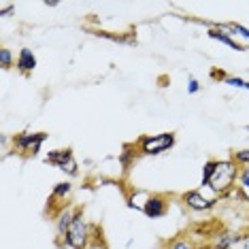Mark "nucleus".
<instances>
[{"label":"nucleus","instance_id":"1","mask_svg":"<svg viewBox=\"0 0 249 249\" xmlns=\"http://www.w3.org/2000/svg\"><path fill=\"white\" fill-rule=\"evenodd\" d=\"M239 175H241V166L236 164L232 158H224V160H217L215 164V171L209 179L207 190L211 192L215 198L224 200L226 196L230 194L232 190L239 185Z\"/></svg>","mask_w":249,"mask_h":249},{"label":"nucleus","instance_id":"2","mask_svg":"<svg viewBox=\"0 0 249 249\" xmlns=\"http://www.w3.org/2000/svg\"><path fill=\"white\" fill-rule=\"evenodd\" d=\"M94 239V224L86 219V207H79L77 217L64 236L55 239L58 249H88Z\"/></svg>","mask_w":249,"mask_h":249},{"label":"nucleus","instance_id":"3","mask_svg":"<svg viewBox=\"0 0 249 249\" xmlns=\"http://www.w3.org/2000/svg\"><path fill=\"white\" fill-rule=\"evenodd\" d=\"M177 143L175 132H160V134H143L134 141V147L139 151V158H156L166 151H171Z\"/></svg>","mask_w":249,"mask_h":249},{"label":"nucleus","instance_id":"4","mask_svg":"<svg viewBox=\"0 0 249 249\" xmlns=\"http://www.w3.org/2000/svg\"><path fill=\"white\" fill-rule=\"evenodd\" d=\"M49 139L47 132H28V130H24V132H18L11 137V145H13V151L21 158H35L38 156V151H41L43 143Z\"/></svg>","mask_w":249,"mask_h":249},{"label":"nucleus","instance_id":"5","mask_svg":"<svg viewBox=\"0 0 249 249\" xmlns=\"http://www.w3.org/2000/svg\"><path fill=\"white\" fill-rule=\"evenodd\" d=\"M181 205H183L188 211L192 213H211L217 209L219 198L215 196H207L202 190H188L179 196Z\"/></svg>","mask_w":249,"mask_h":249},{"label":"nucleus","instance_id":"6","mask_svg":"<svg viewBox=\"0 0 249 249\" xmlns=\"http://www.w3.org/2000/svg\"><path fill=\"white\" fill-rule=\"evenodd\" d=\"M45 164H52V166L60 168L66 177H79V164L75 160V154H72L71 147L49 151V154L45 156Z\"/></svg>","mask_w":249,"mask_h":249},{"label":"nucleus","instance_id":"7","mask_svg":"<svg viewBox=\"0 0 249 249\" xmlns=\"http://www.w3.org/2000/svg\"><path fill=\"white\" fill-rule=\"evenodd\" d=\"M171 209V198L164 196V194H147L143 200V209L141 213L149 219H160L168 213Z\"/></svg>","mask_w":249,"mask_h":249},{"label":"nucleus","instance_id":"8","mask_svg":"<svg viewBox=\"0 0 249 249\" xmlns=\"http://www.w3.org/2000/svg\"><path fill=\"white\" fill-rule=\"evenodd\" d=\"M245 239V232L241 230H232V228H219L217 234L211 239L213 249H232L234 245H239Z\"/></svg>","mask_w":249,"mask_h":249},{"label":"nucleus","instance_id":"9","mask_svg":"<svg viewBox=\"0 0 249 249\" xmlns=\"http://www.w3.org/2000/svg\"><path fill=\"white\" fill-rule=\"evenodd\" d=\"M79 207L81 205H66L62 211L55 213V232H58V239L69 232V228L72 226V222H75V217H77Z\"/></svg>","mask_w":249,"mask_h":249},{"label":"nucleus","instance_id":"10","mask_svg":"<svg viewBox=\"0 0 249 249\" xmlns=\"http://www.w3.org/2000/svg\"><path fill=\"white\" fill-rule=\"evenodd\" d=\"M36 64H38L36 55H35V52H32L30 47H21L18 52V58H15V69H18L24 77H30L32 72H35Z\"/></svg>","mask_w":249,"mask_h":249},{"label":"nucleus","instance_id":"11","mask_svg":"<svg viewBox=\"0 0 249 249\" xmlns=\"http://www.w3.org/2000/svg\"><path fill=\"white\" fill-rule=\"evenodd\" d=\"M207 36L213 38V41H219L222 45H228L230 49H236V52H245V45L239 43V41H234V38H232V35H230V32H226V28H224L222 24L209 28V30H207Z\"/></svg>","mask_w":249,"mask_h":249},{"label":"nucleus","instance_id":"12","mask_svg":"<svg viewBox=\"0 0 249 249\" xmlns=\"http://www.w3.org/2000/svg\"><path fill=\"white\" fill-rule=\"evenodd\" d=\"M72 194V183L69 179L66 181H60V183H55L53 185V190H52V196H49V207H53V205H60V209H64L66 205H69V198ZM47 207V209H49Z\"/></svg>","mask_w":249,"mask_h":249},{"label":"nucleus","instance_id":"13","mask_svg":"<svg viewBox=\"0 0 249 249\" xmlns=\"http://www.w3.org/2000/svg\"><path fill=\"white\" fill-rule=\"evenodd\" d=\"M94 35L100 36V38H107V41H113V43H126V45H134V43H137V32H134V30L117 32V35L107 32V30H94Z\"/></svg>","mask_w":249,"mask_h":249},{"label":"nucleus","instance_id":"14","mask_svg":"<svg viewBox=\"0 0 249 249\" xmlns=\"http://www.w3.org/2000/svg\"><path fill=\"white\" fill-rule=\"evenodd\" d=\"M211 77L213 79H219V81H224V83H228V86H232V88L247 89V92H249V81H245V79H241V77L226 75V72H222V71H211Z\"/></svg>","mask_w":249,"mask_h":249},{"label":"nucleus","instance_id":"15","mask_svg":"<svg viewBox=\"0 0 249 249\" xmlns=\"http://www.w3.org/2000/svg\"><path fill=\"white\" fill-rule=\"evenodd\" d=\"M137 158H139V151H137V147H134V143L124 145V151L120 154V164L124 166V171H130V166L134 164Z\"/></svg>","mask_w":249,"mask_h":249},{"label":"nucleus","instance_id":"16","mask_svg":"<svg viewBox=\"0 0 249 249\" xmlns=\"http://www.w3.org/2000/svg\"><path fill=\"white\" fill-rule=\"evenodd\" d=\"M196 247H198V245L190 239L188 234H181V236H175V239L166 241L162 249H196Z\"/></svg>","mask_w":249,"mask_h":249},{"label":"nucleus","instance_id":"17","mask_svg":"<svg viewBox=\"0 0 249 249\" xmlns=\"http://www.w3.org/2000/svg\"><path fill=\"white\" fill-rule=\"evenodd\" d=\"M88 249H109V245H107V241H105L103 226L100 224H94V239H92V243H89Z\"/></svg>","mask_w":249,"mask_h":249},{"label":"nucleus","instance_id":"18","mask_svg":"<svg viewBox=\"0 0 249 249\" xmlns=\"http://www.w3.org/2000/svg\"><path fill=\"white\" fill-rule=\"evenodd\" d=\"M215 164H217V160L215 158H209V160L202 164V179H200V190H205L209 185V179H211V175L215 171Z\"/></svg>","mask_w":249,"mask_h":249},{"label":"nucleus","instance_id":"19","mask_svg":"<svg viewBox=\"0 0 249 249\" xmlns=\"http://www.w3.org/2000/svg\"><path fill=\"white\" fill-rule=\"evenodd\" d=\"M226 30H230V35H239L241 38H245L249 43V28H245L243 24H236V21H230V24H222Z\"/></svg>","mask_w":249,"mask_h":249},{"label":"nucleus","instance_id":"20","mask_svg":"<svg viewBox=\"0 0 249 249\" xmlns=\"http://www.w3.org/2000/svg\"><path fill=\"white\" fill-rule=\"evenodd\" d=\"M0 66H2V71H11L15 66V58L7 47H0Z\"/></svg>","mask_w":249,"mask_h":249},{"label":"nucleus","instance_id":"21","mask_svg":"<svg viewBox=\"0 0 249 249\" xmlns=\"http://www.w3.org/2000/svg\"><path fill=\"white\" fill-rule=\"evenodd\" d=\"M230 158L234 160L236 164H239L241 168H245V166H249V147L247 149H234L230 154Z\"/></svg>","mask_w":249,"mask_h":249},{"label":"nucleus","instance_id":"22","mask_svg":"<svg viewBox=\"0 0 249 249\" xmlns=\"http://www.w3.org/2000/svg\"><path fill=\"white\" fill-rule=\"evenodd\" d=\"M239 185H241L243 190H247V192H249V166L241 168V175H239Z\"/></svg>","mask_w":249,"mask_h":249},{"label":"nucleus","instance_id":"23","mask_svg":"<svg viewBox=\"0 0 249 249\" xmlns=\"http://www.w3.org/2000/svg\"><path fill=\"white\" fill-rule=\"evenodd\" d=\"M200 81H198V79H194V77H190L188 79V92L190 94H198V92H200Z\"/></svg>","mask_w":249,"mask_h":249},{"label":"nucleus","instance_id":"24","mask_svg":"<svg viewBox=\"0 0 249 249\" xmlns=\"http://www.w3.org/2000/svg\"><path fill=\"white\" fill-rule=\"evenodd\" d=\"M15 11V4H11V2H2V0H0V15H2V18H7L9 13H13Z\"/></svg>","mask_w":249,"mask_h":249},{"label":"nucleus","instance_id":"25","mask_svg":"<svg viewBox=\"0 0 249 249\" xmlns=\"http://www.w3.org/2000/svg\"><path fill=\"white\" fill-rule=\"evenodd\" d=\"M241 249H249V232H245V239L241 243Z\"/></svg>","mask_w":249,"mask_h":249},{"label":"nucleus","instance_id":"26","mask_svg":"<svg viewBox=\"0 0 249 249\" xmlns=\"http://www.w3.org/2000/svg\"><path fill=\"white\" fill-rule=\"evenodd\" d=\"M45 7H58V2H55V0H45Z\"/></svg>","mask_w":249,"mask_h":249},{"label":"nucleus","instance_id":"27","mask_svg":"<svg viewBox=\"0 0 249 249\" xmlns=\"http://www.w3.org/2000/svg\"><path fill=\"white\" fill-rule=\"evenodd\" d=\"M245 130H247V132H249V126H245Z\"/></svg>","mask_w":249,"mask_h":249}]
</instances>
